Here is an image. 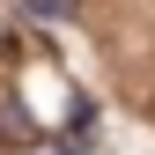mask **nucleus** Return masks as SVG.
I'll return each mask as SVG.
<instances>
[{
  "mask_svg": "<svg viewBox=\"0 0 155 155\" xmlns=\"http://www.w3.org/2000/svg\"><path fill=\"white\" fill-rule=\"evenodd\" d=\"M59 155H81V148H59Z\"/></svg>",
  "mask_w": 155,
  "mask_h": 155,
  "instance_id": "nucleus-3",
  "label": "nucleus"
},
{
  "mask_svg": "<svg viewBox=\"0 0 155 155\" xmlns=\"http://www.w3.org/2000/svg\"><path fill=\"white\" fill-rule=\"evenodd\" d=\"M8 37H15V15H8V8H0V45H8Z\"/></svg>",
  "mask_w": 155,
  "mask_h": 155,
  "instance_id": "nucleus-2",
  "label": "nucleus"
},
{
  "mask_svg": "<svg viewBox=\"0 0 155 155\" xmlns=\"http://www.w3.org/2000/svg\"><path fill=\"white\" fill-rule=\"evenodd\" d=\"M30 15H45V22H67V15H74V0H30Z\"/></svg>",
  "mask_w": 155,
  "mask_h": 155,
  "instance_id": "nucleus-1",
  "label": "nucleus"
}]
</instances>
